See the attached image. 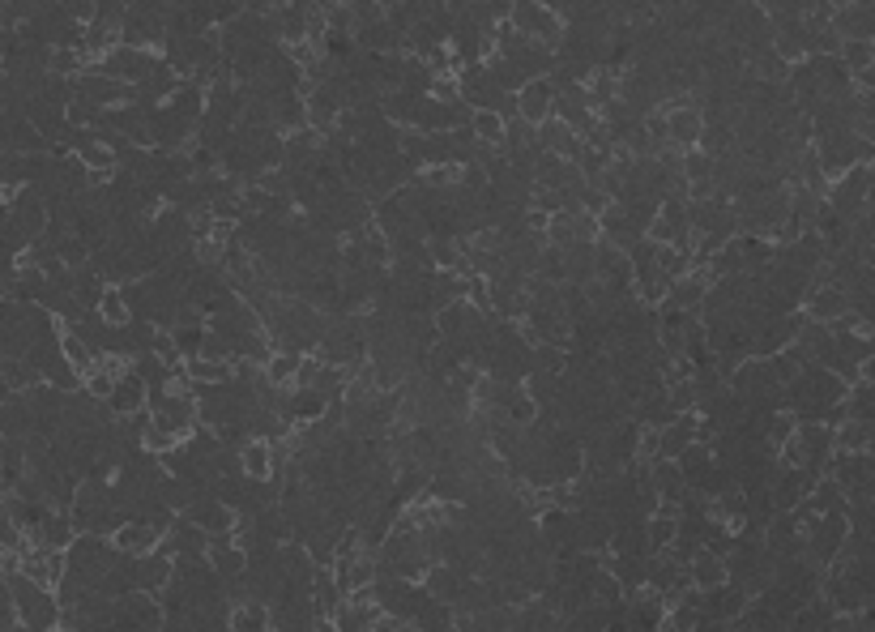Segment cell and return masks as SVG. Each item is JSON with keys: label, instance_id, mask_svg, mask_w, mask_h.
<instances>
[{"label": "cell", "instance_id": "7c38bea8", "mask_svg": "<svg viewBox=\"0 0 875 632\" xmlns=\"http://www.w3.org/2000/svg\"><path fill=\"white\" fill-rule=\"evenodd\" d=\"M321 56L338 60V65H350V60L359 56V43H355V35H346V30H325V39H321Z\"/></svg>", "mask_w": 875, "mask_h": 632}, {"label": "cell", "instance_id": "4fadbf2b", "mask_svg": "<svg viewBox=\"0 0 875 632\" xmlns=\"http://www.w3.org/2000/svg\"><path fill=\"white\" fill-rule=\"evenodd\" d=\"M841 60L854 69V77L858 73H867L871 65H875V43H863V39H846V47H841Z\"/></svg>", "mask_w": 875, "mask_h": 632}, {"label": "cell", "instance_id": "3957f363", "mask_svg": "<svg viewBox=\"0 0 875 632\" xmlns=\"http://www.w3.org/2000/svg\"><path fill=\"white\" fill-rule=\"evenodd\" d=\"M163 526H154V521H129V526H120L111 539H116L120 551H133V556H150V551L163 547Z\"/></svg>", "mask_w": 875, "mask_h": 632}, {"label": "cell", "instance_id": "5bb4252c", "mask_svg": "<svg viewBox=\"0 0 875 632\" xmlns=\"http://www.w3.org/2000/svg\"><path fill=\"white\" fill-rule=\"evenodd\" d=\"M713 171H718V158L705 154V150H688L683 154V176H688L692 184L696 180H713Z\"/></svg>", "mask_w": 875, "mask_h": 632}, {"label": "cell", "instance_id": "52a82bcc", "mask_svg": "<svg viewBox=\"0 0 875 632\" xmlns=\"http://www.w3.org/2000/svg\"><path fill=\"white\" fill-rule=\"evenodd\" d=\"M833 26L841 30V39H863L875 43V5H841Z\"/></svg>", "mask_w": 875, "mask_h": 632}, {"label": "cell", "instance_id": "5b68a950", "mask_svg": "<svg viewBox=\"0 0 875 632\" xmlns=\"http://www.w3.org/2000/svg\"><path fill=\"white\" fill-rule=\"evenodd\" d=\"M555 94L560 90L551 86V77H534V82L521 90V116L530 124H547L555 116Z\"/></svg>", "mask_w": 875, "mask_h": 632}, {"label": "cell", "instance_id": "9c48e42d", "mask_svg": "<svg viewBox=\"0 0 875 632\" xmlns=\"http://www.w3.org/2000/svg\"><path fill=\"white\" fill-rule=\"evenodd\" d=\"M739 252H743V261H747V270H769V265L777 261V240H769V235H739Z\"/></svg>", "mask_w": 875, "mask_h": 632}, {"label": "cell", "instance_id": "277c9868", "mask_svg": "<svg viewBox=\"0 0 875 632\" xmlns=\"http://www.w3.org/2000/svg\"><path fill=\"white\" fill-rule=\"evenodd\" d=\"M107 402L116 406V415H137V410H150V385L133 372V363H129V372L116 381V389H111Z\"/></svg>", "mask_w": 875, "mask_h": 632}, {"label": "cell", "instance_id": "8fae6325", "mask_svg": "<svg viewBox=\"0 0 875 632\" xmlns=\"http://www.w3.org/2000/svg\"><path fill=\"white\" fill-rule=\"evenodd\" d=\"M240 453H244L248 479H274V445H269V440H248Z\"/></svg>", "mask_w": 875, "mask_h": 632}, {"label": "cell", "instance_id": "30bf717a", "mask_svg": "<svg viewBox=\"0 0 875 632\" xmlns=\"http://www.w3.org/2000/svg\"><path fill=\"white\" fill-rule=\"evenodd\" d=\"M487 69H491V82H496L500 90H508V94H521L525 86H530L525 69L517 65V60H508V56H487Z\"/></svg>", "mask_w": 875, "mask_h": 632}, {"label": "cell", "instance_id": "8992f818", "mask_svg": "<svg viewBox=\"0 0 875 632\" xmlns=\"http://www.w3.org/2000/svg\"><path fill=\"white\" fill-rule=\"evenodd\" d=\"M846 312H850V291H841V287H811V295H807V316H811V321L833 325L837 316H846Z\"/></svg>", "mask_w": 875, "mask_h": 632}, {"label": "cell", "instance_id": "9a60e30c", "mask_svg": "<svg viewBox=\"0 0 875 632\" xmlns=\"http://www.w3.org/2000/svg\"><path fill=\"white\" fill-rule=\"evenodd\" d=\"M205 338H210V329H205V325L175 329V346H180V355H184V359H197V355H201V346H205Z\"/></svg>", "mask_w": 875, "mask_h": 632}, {"label": "cell", "instance_id": "6da1fadb", "mask_svg": "<svg viewBox=\"0 0 875 632\" xmlns=\"http://www.w3.org/2000/svg\"><path fill=\"white\" fill-rule=\"evenodd\" d=\"M666 116H671V141L679 150H696L700 137H705V112H700L696 103H675L666 107Z\"/></svg>", "mask_w": 875, "mask_h": 632}, {"label": "cell", "instance_id": "7a4b0ae2", "mask_svg": "<svg viewBox=\"0 0 875 632\" xmlns=\"http://www.w3.org/2000/svg\"><path fill=\"white\" fill-rule=\"evenodd\" d=\"M466 581H470V577L461 573L457 564H432V568H427V581H423V586L432 590L436 603L457 607V603H461V594H466Z\"/></svg>", "mask_w": 875, "mask_h": 632}, {"label": "cell", "instance_id": "ba28073f", "mask_svg": "<svg viewBox=\"0 0 875 632\" xmlns=\"http://www.w3.org/2000/svg\"><path fill=\"white\" fill-rule=\"evenodd\" d=\"M688 573H692V586H696V590H718V586H726V581H730L726 556H718V551H709V547L688 564Z\"/></svg>", "mask_w": 875, "mask_h": 632}]
</instances>
